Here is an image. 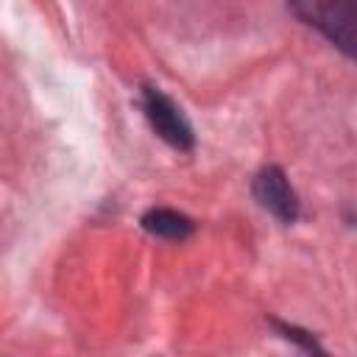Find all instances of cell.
<instances>
[{
  "label": "cell",
  "mask_w": 357,
  "mask_h": 357,
  "mask_svg": "<svg viewBox=\"0 0 357 357\" xmlns=\"http://www.w3.org/2000/svg\"><path fill=\"white\" fill-rule=\"evenodd\" d=\"M287 8L357 61V0H287Z\"/></svg>",
  "instance_id": "cell-1"
},
{
  "label": "cell",
  "mask_w": 357,
  "mask_h": 357,
  "mask_svg": "<svg viewBox=\"0 0 357 357\" xmlns=\"http://www.w3.org/2000/svg\"><path fill=\"white\" fill-rule=\"evenodd\" d=\"M139 109L148 120V126L176 151H192L195 148V134H192V126L190 120L184 117L181 106L165 95L159 86H151L145 84L139 89Z\"/></svg>",
  "instance_id": "cell-2"
},
{
  "label": "cell",
  "mask_w": 357,
  "mask_h": 357,
  "mask_svg": "<svg viewBox=\"0 0 357 357\" xmlns=\"http://www.w3.org/2000/svg\"><path fill=\"white\" fill-rule=\"evenodd\" d=\"M251 192L257 198V204L262 209H268L279 223L293 226L301 215V201L290 184V178L284 176V170L279 165H265L251 184Z\"/></svg>",
  "instance_id": "cell-3"
},
{
  "label": "cell",
  "mask_w": 357,
  "mask_h": 357,
  "mask_svg": "<svg viewBox=\"0 0 357 357\" xmlns=\"http://www.w3.org/2000/svg\"><path fill=\"white\" fill-rule=\"evenodd\" d=\"M142 229L148 231V234H153V237H162V240H187L192 231H195V223L187 218V215H181V212H176V209H167V206H153V209H148L145 215H142Z\"/></svg>",
  "instance_id": "cell-4"
},
{
  "label": "cell",
  "mask_w": 357,
  "mask_h": 357,
  "mask_svg": "<svg viewBox=\"0 0 357 357\" xmlns=\"http://www.w3.org/2000/svg\"><path fill=\"white\" fill-rule=\"evenodd\" d=\"M273 326H276V332H282V337H284V340L296 343L298 349L312 351V354H324V346L315 340V335H312V332L298 329V326H293V324H282V321H273Z\"/></svg>",
  "instance_id": "cell-5"
}]
</instances>
